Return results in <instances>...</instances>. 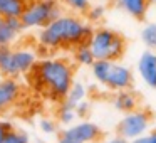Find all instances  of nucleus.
Here are the masks:
<instances>
[{"instance_id": "1", "label": "nucleus", "mask_w": 156, "mask_h": 143, "mask_svg": "<svg viewBox=\"0 0 156 143\" xmlns=\"http://www.w3.org/2000/svg\"><path fill=\"white\" fill-rule=\"evenodd\" d=\"M34 89L54 103H62L74 84V68L67 59L42 57L29 74Z\"/></svg>"}, {"instance_id": "2", "label": "nucleus", "mask_w": 156, "mask_h": 143, "mask_svg": "<svg viewBox=\"0 0 156 143\" xmlns=\"http://www.w3.org/2000/svg\"><path fill=\"white\" fill-rule=\"evenodd\" d=\"M94 29L74 14H62L49 25L39 31V44L47 51L76 49L81 44H87Z\"/></svg>"}, {"instance_id": "3", "label": "nucleus", "mask_w": 156, "mask_h": 143, "mask_svg": "<svg viewBox=\"0 0 156 143\" xmlns=\"http://www.w3.org/2000/svg\"><path fill=\"white\" fill-rule=\"evenodd\" d=\"M87 44L94 52L96 61L118 62L126 52V39L119 32L108 27L94 29Z\"/></svg>"}, {"instance_id": "4", "label": "nucleus", "mask_w": 156, "mask_h": 143, "mask_svg": "<svg viewBox=\"0 0 156 143\" xmlns=\"http://www.w3.org/2000/svg\"><path fill=\"white\" fill-rule=\"evenodd\" d=\"M37 52L27 47H0V72L7 78L30 74L37 64Z\"/></svg>"}, {"instance_id": "5", "label": "nucleus", "mask_w": 156, "mask_h": 143, "mask_svg": "<svg viewBox=\"0 0 156 143\" xmlns=\"http://www.w3.org/2000/svg\"><path fill=\"white\" fill-rule=\"evenodd\" d=\"M62 15L59 0H29L20 20L24 29H44Z\"/></svg>"}, {"instance_id": "6", "label": "nucleus", "mask_w": 156, "mask_h": 143, "mask_svg": "<svg viewBox=\"0 0 156 143\" xmlns=\"http://www.w3.org/2000/svg\"><path fill=\"white\" fill-rule=\"evenodd\" d=\"M151 123H153V116L148 109H134L131 113H126L122 115V118L119 119L118 126H116V131L118 135H121L122 138H126L128 141L139 136L146 135V133L151 130Z\"/></svg>"}, {"instance_id": "7", "label": "nucleus", "mask_w": 156, "mask_h": 143, "mask_svg": "<svg viewBox=\"0 0 156 143\" xmlns=\"http://www.w3.org/2000/svg\"><path fill=\"white\" fill-rule=\"evenodd\" d=\"M22 96V84L17 78H0V116L7 115Z\"/></svg>"}, {"instance_id": "8", "label": "nucleus", "mask_w": 156, "mask_h": 143, "mask_svg": "<svg viewBox=\"0 0 156 143\" xmlns=\"http://www.w3.org/2000/svg\"><path fill=\"white\" fill-rule=\"evenodd\" d=\"M133 71L124 64H119V62H112L111 71L108 74V79H106L104 86L109 89V91H124V89H131L133 88Z\"/></svg>"}, {"instance_id": "9", "label": "nucleus", "mask_w": 156, "mask_h": 143, "mask_svg": "<svg viewBox=\"0 0 156 143\" xmlns=\"http://www.w3.org/2000/svg\"><path fill=\"white\" fill-rule=\"evenodd\" d=\"M138 74L148 88L156 89V51H144L139 56Z\"/></svg>"}, {"instance_id": "10", "label": "nucleus", "mask_w": 156, "mask_h": 143, "mask_svg": "<svg viewBox=\"0 0 156 143\" xmlns=\"http://www.w3.org/2000/svg\"><path fill=\"white\" fill-rule=\"evenodd\" d=\"M69 133L74 138H77L81 143H96L98 140H101L102 131L96 123L87 121V119H81V121L74 123V125L67 126Z\"/></svg>"}, {"instance_id": "11", "label": "nucleus", "mask_w": 156, "mask_h": 143, "mask_svg": "<svg viewBox=\"0 0 156 143\" xmlns=\"http://www.w3.org/2000/svg\"><path fill=\"white\" fill-rule=\"evenodd\" d=\"M24 31L20 19L15 17H0V47L12 46Z\"/></svg>"}, {"instance_id": "12", "label": "nucleus", "mask_w": 156, "mask_h": 143, "mask_svg": "<svg viewBox=\"0 0 156 143\" xmlns=\"http://www.w3.org/2000/svg\"><path fill=\"white\" fill-rule=\"evenodd\" d=\"M114 108L118 111H121L122 115L126 113H131L134 109L139 108V101H138V96L131 91V89H124V91H118L114 96Z\"/></svg>"}, {"instance_id": "13", "label": "nucleus", "mask_w": 156, "mask_h": 143, "mask_svg": "<svg viewBox=\"0 0 156 143\" xmlns=\"http://www.w3.org/2000/svg\"><path fill=\"white\" fill-rule=\"evenodd\" d=\"M118 4L126 14H129L131 17L138 19V20L144 19V15L148 14L149 5H151L149 0H118Z\"/></svg>"}, {"instance_id": "14", "label": "nucleus", "mask_w": 156, "mask_h": 143, "mask_svg": "<svg viewBox=\"0 0 156 143\" xmlns=\"http://www.w3.org/2000/svg\"><path fill=\"white\" fill-rule=\"evenodd\" d=\"M29 0H0V17L20 19Z\"/></svg>"}, {"instance_id": "15", "label": "nucleus", "mask_w": 156, "mask_h": 143, "mask_svg": "<svg viewBox=\"0 0 156 143\" xmlns=\"http://www.w3.org/2000/svg\"><path fill=\"white\" fill-rule=\"evenodd\" d=\"M86 98H87V88H86L82 82H74V84H72V88L69 89L66 99H64L62 103H66V105L76 108L79 103L86 101Z\"/></svg>"}, {"instance_id": "16", "label": "nucleus", "mask_w": 156, "mask_h": 143, "mask_svg": "<svg viewBox=\"0 0 156 143\" xmlns=\"http://www.w3.org/2000/svg\"><path fill=\"white\" fill-rule=\"evenodd\" d=\"M74 61L79 66H87V68H91L94 64L96 57H94L92 49L89 47V44H81L74 49Z\"/></svg>"}, {"instance_id": "17", "label": "nucleus", "mask_w": 156, "mask_h": 143, "mask_svg": "<svg viewBox=\"0 0 156 143\" xmlns=\"http://www.w3.org/2000/svg\"><path fill=\"white\" fill-rule=\"evenodd\" d=\"M111 66H112V61H96L94 64L91 66L92 78H94L99 84L104 86L106 79H108V74H109V71H111Z\"/></svg>"}, {"instance_id": "18", "label": "nucleus", "mask_w": 156, "mask_h": 143, "mask_svg": "<svg viewBox=\"0 0 156 143\" xmlns=\"http://www.w3.org/2000/svg\"><path fill=\"white\" fill-rule=\"evenodd\" d=\"M76 118H79L77 113H76V108L66 105V103H59V109H57V121L61 125L66 126H71L74 125Z\"/></svg>"}, {"instance_id": "19", "label": "nucleus", "mask_w": 156, "mask_h": 143, "mask_svg": "<svg viewBox=\"0 0 156 143\" xmlns=\"http://www.w3.org/2000/svg\"><path fill=\"white\" fill-rule=\"evenodd\" d=\"M141 41L148 51H156V24L149 22L141 31Z\"/></svg>"}, {"instance_id": "20", "label": "nucleus", "mask_w": 156, "mask_h": 143, "mask_svg": "<svg viewBox=\"0 0 156 143\" xmlns=\"http://www.w3.org/2000/svg\"><path fill=\"white\" fill-rule=\"evenodd\" d=\"M2 143H30V136L25 131H22V130L14 128L7 133V136L4 138Z\"/></svg>"}, {"instance_id": "21", "label": "nucleus", "mask_w": 156, "mask_h": 143, "mask_svg": "<svg viewBox=\"0 0 156 143\" xmlns=\"http://www.w3.org/2000/svg\"><path fill=\"white\" fill-rule=\"evenodd\" d=\"M62 4L76 14H86L91 7V0H62Z\"/></svg>"}, {"instance_id": "22", "label": "nucleus", "mask_w": 156, "mask_h": 143, "mask_svg": "<svg viewBox=\"0 0 156 143\" xmlns=\"http://www.w3.org/2000/svg\"><path fill=\"white\" fill-rule=\"evenodd\" d=\"M39 128H41V131L45 133V135H54V133L57 131V123L51 118H42L41 121H39Z\"/></svg>"}, {"instance_id": "23", "label": "nucleus", "mask_w": 156, "mask_h": 143, "mask_svg": "<svg viewBox=\"0 0 156 143\" xmlns=\"http://www.w3.org/2000/svg\"><path fill=\"white\" fill-rule=\"evenodd\" d=\"M86 14H87L89 20L98 22L104 17V7H102V5H92V7H89V10L86 12Z\"/></svg>"}, {"instance_id": "24", "label": "nucleus", "mask_w": 156, "mask_h": 143, "mask_svg": "<svg viewBox=\"0 0 156 143\" xmlns=\"http://www.w3.org/2000/svg\"><path fill=\"white\" fill-rule=\"evenodd\" d=\"M129 143H156V128L149 130V131L146 133V135L139 136V138L131 140Z\"/></svg>"}, {"instance_id": "25", "label": "nucleus", "mask_w": 156, "mask_h": 143, "mask_svg": "<svg viewBox=\"0 0 156 143\" xmlns=\"http://www.w3.org/2000/svg\"><path fill=\"white\" fill-rule=\"evenodd\" d=\"M14 123L9 121V119H0V143L4 141V138L7 136V133L10 131V130H14Z\"/></svg>"}, {"instance_id": "26", "label": "nucleus", "mask_w": 156, "mask_h": 143, "mask_svg": "<svg viewBox=\"0 0 156 143\" xmlns=\"http://www.w3.org/2000/svg\"><path fill=\"white\" fill-rule=\"evenodd\" d=\"M57 141H59V143H81L77 138H74V136H72L71 133H69V130H67V128H64L61 133H59Z\"/></svg>"}, {"instance_id": "27", "label": "nucleus", "mask_w": 156, "mask_h": 143, "mask_svg": "<svg viewBox=\"0 0 156 143\" xmlns=\"http://www.w3.org/2000/svg\"><path fill=\"white\" fill-rule=\"evenodd\" d=\"M87 111H89V103L87 101H82L76 106V113H77L79 118H84V116L87 115Z\"/></svg>"}, {"instance_id": "28", "label": "nucleus", "mask_w": 156, "mask_h": 143, "mask_svg": "<svg viewBox=\"0 0 156 143\" xmlns=\"http://www.w3.org/2000/svg\"><path fill=\"white\" fill-rule=\"evenodd\" d=\"M102 143H129V141L126 138H122L121 135H116V136H111V138L104 140Z\"/></svg>"}, {"instance_id": "29", "label": "nucleus", "mask_w": 156, "mask_h": 143, "mask_svg": "<svg viewBox=\"0 0 156 143\" xmlns=\"http://www.w3.org/2000/svg\"><path fill=\"white\" fill-rule=\"evenodd\" d=\"M149 4H151V5H154V7H156V0H149Z\"/></svg>"}, {"instance_id": "30", "label": "nucleus", "mask_w": 156, "mask_h": 143, "mask_svg": "<svg viewBox=\"0 0 156 143\" xmlns=\"http://www.w3.org/2000/svg\"><path fill=\"white\" fill-rule=\"evenodd\" d=\"M0 78H2V72H0Z\"/></svg>"}]
</instances>
